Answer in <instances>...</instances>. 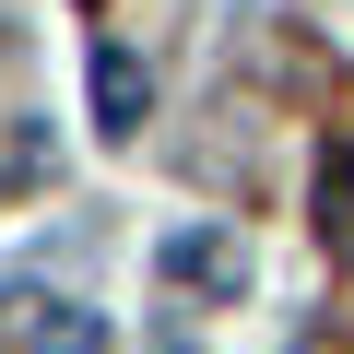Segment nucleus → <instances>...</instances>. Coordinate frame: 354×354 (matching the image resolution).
<instances>
[{
    "label": "nucleus",
    "instance_id": "f257e3e1",
    "mask_svg": "<svg viewBox=\"0 0 354 354\" xmlns=\"http://www.w3.org/2000/svg\"><path fill=\"white\" fill-rule=\"evenodd\" d=\"M118 330L83 295H36V283H0V354H106Z\"/></svg>",
    "mask_w": 354,
    "mask_h": 354
},
{
    "label": "nucleus",
    "instance_id": "20e7f679",
    "mask_svg": "<svg viewBox=\"0 0 354 354\" xmlns=\"http://www.w3.org/2000/svg\"><path fill=\"white\" fill-rule=\"evenodd\" d=\"M319 236H330V260H354V142L319 153Z\"/></svg>",
    "mask_w": 354,
    "mask_h": 354
},
{
    "label": "nucleus",
    "instance_id": "f03ea898",
    "mask_svg": "<svg viewBox=\"0 0 354 354\" xmlns=\"http://www.w3.org/2000/svg\"><path fill=\"white\" fill-rule=\"evenodd\" d=\"M165 283H189V295H236V283H248V248H236L225 225H177V236H165Z\"/></svg>",
    "mask_w": 354,
    "mask_h": 354
},
{
    "label": "nucleus",
    "instance_id": "7ed1b4c3",
    "mask_svg": "<svg viewBox=\"0 0 354 354\" xmlns=\"http://www.w3.org/2000/svg\"><path fill=\"white\" fill-rule=\"evenodd\" d=\"M142 118H153V71H142L130 48H95V130H106V142H130Z\"/></svg>",
    "mask_w": 354,
    "mask_h": 354
}]
</instances>
